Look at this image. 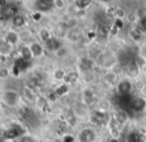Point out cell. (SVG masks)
<instances>
[{
  "label": "cell",
  "instance_id": "6da1fadb",
  "mask_svg": "<svg viewBox=\"0 0 146 142\" xmlns=\"http://www.w3.org/2000/svg\"><path fill=\"white\" fill-rule=\"evenodd\" d=\"M116 63H117V57L113 53L107 52V51L100 52L95 59V64L106 70H112Z\"/></svg>",
  "mask_w": 146,
  "mask_h": 142
},
{
  "label": "cell",
  "instance_id": "7a4b0ae2",
  "mask_svg": "<svg viewBox=\"0 0 146 142\" xmlns=\"http://www.w3.org/2000/svg\"><path fill=\"white\" fill-rule=\"evenodd\" d=\"M1 101L6 107L16 108L21 103V96L16 90L7 89L1 94Z\"/></svg>",
  "mask_w": 146,
  "mask_h": 142
},
{
  "label": "cell",
  "instance_id": "3957f363",
  "mask_svg": "<svg viewBox=\"0 0 146 142\" xmlns=\"http://www.w3.org/2000/svg\"><path fill=\"white\" fill-rule=\"evenodd\" d=\"M77 142H95L97 133L91 127H83L77 133Z\"/></svg>",
  "mask_w": 146,
  "mask_h": 142
},
{
  "label": "cell",
  "instance_id": "277c9868",
  "mask_svg": "<svg viewBox=\"0 0 146 142\" xmlns=\"http://www.w3.org/2000/svg\"><path fill=\"white\" fill-rule=\"evenodd\" d=\"M34 8L40 13L51 12L55 8L54 0H35Z\"/></svg>",
  "mask_w": 146,
  "mask_h": 142
},
{
  "label": "cell",
  "instance_id": "5b68a950",
  "mask_svg": "<svg viewBox=\"0 0 146 142\" xmlns=\"http://www.w3.org/2000/svg\"><path fill=\"white\" fill-rule=\"evenodd\" d=\"M140 72H141V67L137 61L131 60L127 62L125 66V73L128 78H131V79L137 78L140 75Z\"/></svg>",
  "mask_w": 146,
  "mask_h": 142
},
{
  "label": "cell",
  "instance_id": "8992f818",
  "mask_svg": "<svg viewBox=\"0 0 146 142\" xmlns=\"http://www.w3.org/2000/svg\"><path fill=\"white\" fill-rule=\"evenodd\" d=\"M2 39H4L7 43H9L10 45H12L13 47H15L19 44V42H20L21 36L16 30H14V29H10V30L6 31V33L4 34V36H3Z\"/></svg>",
  "mask_w": 146,
  "mask_h": 142
},
{
  "label": "cell",
  "instance_id": "52a82bcc",
  "mask_svg": "<svg viewBox=\"0 0 146 142\" xmlns=\"http://www.w3.org/2000/svg\"><path fill=\"white\" fill-rule=\"evenodd\" d=\"M104 84H106L107 86H116L119 82L118 79V74L113 70H107L104 73L103 77H102Z\"/></svg>",
  "mask_w": 146,
  "mask_h": 142
},
{
  "label": "cell",
  "instance_id": "ba28073f",
  "mask_svg": "<svg viewBox=\"0 0 146 142\" xmlns=\"http://www.w3.org/2000/svg\"><path fill=\"white\" fill-rule=\"evenodd\" d=\"M96 98H97V94L91 87H86L82 92V102L86 105L94 103Z\"/></svg>",
  "mask_w": 146,
  "mask_h": 142
},
{
  "label": "cell",
  "instance_id": "9c48e42d",
  "mask_svg": "<svg viewBox=\"0 0 146 142\" xmlns=\"http://www.w3.org/2000/svg\"><path fill=\"white\" fill-rule=\"evenodd\" d=\"M29 46H30L31 52H32L34 58H41V57L44 55L45 47H44V44H42V42L34 41V42H31L30 44H29Z\"/></svg>",
  "mask_w": 146,
  "mask_h": 142
},
{
  "label": "cell",
  "instance_id": "30bf717a",
  "mask_svg": "<svg viewBox=\"0 0 146 142\" xmlns=\"http://www.w3.org/2000/svg\"><path fill=\"white\" fill-rule=\"evenodd\" d=\"M116 89H117L118 93L122 94V95H127L131 92L132 90V83L129 79H123L120 80L118 84L116 85Z\"/></svg>",
  "mask_w": 146,
  "mask_h": 142
},
{
  "label": "cell",
  "instance_id": "8fae6325",
  "mask_svg": "<svg viewBox=\"0 0 146 142\" xmlns=\"http://www.w3.org/2000/svg\"><path fill=\"white\" fill-rule=\"evenodd\" d=\"M95 64V61L91 60L88 57H81L79 58V61H78V67H79L80 73H83V72H86V71H90L92 70V67Z\"/></svg>",
  "mask_w": 146,
  "mask_h": 142
},
{
  "label": "cell",
  "instance_id": "7c38bea8",
  "mask_svg": "<svg viewBox=\"0 0 146 142\" xmlns=\"http://www.w3.org/2000/svg\"><path fill=\"white\" fill-rule=\"evenodd\" d=\"M19 55H20V58L22 59V60H24L25 62H30L32 59H34L32 52H31L30 46L27 44L23 45L20 48V50H19Z\"/></svg>",
  "mask_w": 146,
  "mask_h": 142
},
{
  "label": "cell",
  "instance_id": "4fadbf2b",
  "mask_svg": "<svg viewBox=\"0 0 146 142\" xmlns=\"http://www.w3.org/2000/svg\"><path fill=\"white\" fill-rule=\"evenodd\" d=\"M43 44H44L45 49H47V50H49V51H52V52H55V51L58 50L60 47H62L60 41L57 38H55L54 36H52L49 40H47L46 42L43 43Z\"/></svg>",
  "mask_w": 146,
  "mask_h": 142
},
{
  "label": "cell",
  "instance_id": "5bb4252c",
  "mask_svg": "<svg viewBox=\"0 0 146 142\" xmlns=\"http://www.w3.org/2000/svg\"><path fill=\"white\" fill-rule=\"evenodd\" d=\"M10 22L14 28H22L26 25V17L22 14H16L10 19Z\"/></svg>",
  "mask_w": 146,
  "mask_h": 142
},
{
  "label": "cell",
  "instance_id": "9a60e30c",
  "mask_svg": "<svg viewBox=\"0 0 146 142\" xmlns=\"http://www.w3.org/2000/svg\"><path fill=\"white\" fill-rule=\"evenodd\" d=\"M14 47L7 43L4 39H1V43H0V55H4V56H10L12 53V50Z\"/></svg>",
  "mask_w": 146,
  "mask_h": 142
},
{
  "label": "cell",
  "instance_id": "2e32d148",
  "mask_svg": "<svg viewBox=\"0 0 146 142\" xmlns=\"http://www.w3.org/2000/svg\"><path fill=\"white\" fill-rule=\"evenodd\" d=\"M52 76H53V78H54V80H56V81L64 82L65 78H66V76H67V73L63 68L57 67V68H55L54 70H53Z\"/></svg>",
  "mask_w": 146,
  "mask_h": 142
},
{
  "label": "cell",
  "instance_id": "e0dca14e",
  "mask_svg": "<svg viewBox=\"0 0 146 142\" xmlns=\"http://www.w3.org/2000/svg\"><path fill=\"white\" fill-rule=\"evenodd\" d=\"M51 37H52L51 31L48 28H46V27H43V28H40L38 30V38L40 39V41L42 43H45Z\"/></svg>",
  "mask_w": 146,
  "mask_h": 142
},
{
  "label": "cell",
  "instance_id": "ac0fdd59",
  "mask_svg": "<svg viewBox=\"0 0 146 142\" xmlns=\"http://www.w3.org/2000/svg\"><path fill=\"white\" fill-rule=\"evenodd\" d=\"M82 36V32L81 30H79L78 28H72L68 31L67 33V37L69 38L70 41H73V42H76V41L80 40Z\"/></svg>",
  "mask_w": 146,
  "mask_h": 142
},
{
  "label": "cell",
  "instance_id": "d6986e66",
  "mask_svg": "<svg viewBox=\"0 0 146 142\" xmlns=\"http://www.w3.org/2000/svg\"><path fill=\"white\" fill-rule=\"evenodd\" d=\"M80 76H81L82 80L87 84L92 83V82H94V80H95V75H94L92 70L86 71V72H83V73H80Z\"/></svg>",
  "mask_w": 146,
  "mask_h": 142
},
{
  "label": "cell",
  "instance_id": "ffe728a7",
  "mask_svg": "<svg viewBox=\"0 0 146 142\" xmlns=\"http://www.w3.org/2000/svg\"><path fill=\"white\" fill-rule=\"evenodd\" d=\"M125 20L131 24H135V23L139 22V16L137 14V11H128L126 13Z\"/></svg>",
  "mask_w": 146,
  "mask_h": 142
},
{
  "label": "cell",
  "instance_id": "44dd1931",
  "mask_svg": "<svg viewBox=\"0 0 146 142\" xmlns=\"http://www.w3.org/2000/svg\"><path fill=\"white\" fill-rule=\"evenodd\" d=\"M17 14V8L14 6H7L4 8L2 13V16L3 17H6V18L11 19L12 17H14L15 15Z\"/></svg>",
  "mask_w": 146,
  "mask_h": 142
},
{
  "label": "cell",
  "instance_id": "7402d4cb",
  "mask_svg": "<svg viewBox=\"0 0 146 142\" xmlns=\"http://www.w3.org/2000/svg\"><path fill=\"white\" fill-rule=\"evenodd\" d=\"M80 78V74L77 72H72V73H67V76L65 78V83H75L78 79Z\"/></svg>",
  "mask_w": 146,
  "mask_h": 142
},
{
  "label": "cell",
  "instance_id": "603a6c76",
  "mask_svg": "<svg viewBox=\"0 0 146 142\" xmlns=\"http://www.w3.org/2000/svg\"><path fill=\"white\" fill-rule=\"evenodd\" d=\"M24 96H25L26 99L30 100V101H32V100H34L35 101V99H36V97H37V96H35L34 92H33V88L29 87V86H26V87H25Z\"/></svg>",
  "mask_w": 146,
  "mask_h": 142
},
{
  "label": "cell",
  "instance_id": "cb8c5ba5",
  "mask_svg": "<svg viewBox=\"0 0 146 142\" xmlns=\"http://www.w3.org/2000/svg\"><path fill=\"white\" fill-rule=\"evenodd\" d=\"M76 6L80 9V10H84L85 8H87L91 3V0H76L75 1Z\"/></svg>",
  "mask_w": 146,
  "mask_h": 142
},
{
  "label": "cell",
  "instance_id": "d4e9b609",
  "mask_svg": "<svg viewBox=\"0 0 146 142\" xmlns=\"http://www.w3.org/2000/svg\"><path fill=\"white\" fill-rule=\"evenodd\" d=\"M17 142H36V140L30 134H23L18 138Z\"/></svg>",
  "mask_w": 146,
  "mask_h": 142
},
{
  "label": "cell",
  "instance_id": "484cf974",
  "mask_svg": "<svg viewBox=\"0 0 146 142\" xmlns=\"http://www.w3.org/2000/svg\"><path fill=\"white\" fill-rule=\"evenodd\" d=\"M54 54L57 58H64V57H66V55L68 54V50H67L64 46H62V47H60L57 51H55Z\"/></svg>",
  "mask_w": 146,
  "mask_h": 142
},
{
  "label": "cell",
  "instance_id": "4316f807",
  "mask_svg": "<svg viewBox=\"0 0 146 142\" xmlns=\"http://www.w3.org/2000/svg\"><path fill=\"white\" fill-rule=\"evenodd\" d=\"M126 11L124 10L123 8H121V7H117L115 10V17L117 19H120V20H122V19H125L126 17Z\"/></svg>",
  "mask_w": 146,
  "mask_h": 142
},
{
  "label": "cell",
  "instance_id": "83f0119b",
  "mask_svg": "<svg viewBox=\"0 0 146 142\" xmlns=\"http://www.w3.org/2000/svg\"><path fill=\"white\" fill-rule=\"evenodd\" d=\"M35 102H36V105L38 106L39 108H43L45 107V106L47 105V100L45 97H43V96H37L36 99H35Z\"/></svg>",
  "mask_w": 146,
  "mask_h": 142
},
{
  "label": "cell",
  "instance_id": "f1b7e54d",
  "mask_svg": "<svg viewBox=\"0 0 146 142\" xmlns=\"http://www.w3.org/2000/svg\"><path fill=\"white\" fill-rule=\"evenodd\" d=\"M54 6L57 10H62L66 6V2L65 0H54Z\"/></svg>",
  "mask_w": 146,
  "mask_h": 142
},
{
  "label": "cell",
  "instance_id": "f546056e",
  "mask_svg": "<svg viewBox=\"0 0 146 142\" xmlns=\"http://www.w3.org/2000/svg\"><path fill=\"white\" fill-rule=\"evenodd\" d=\"M138 26L142 30V32H146V17L140 19L139 22H138Z\"/></svg>",
  "mask_w": 146,
  "mask_h": 142
},
{
  "label": "cell",
  "instance_id": "4dcf8cb0",
  "mask_svg": "<svg viewBox=\"0 0 146 142\" xmlns=\"http://www.w3.org/2000/svg\"><path fill=\"white\" fill-rule=\"evenodd\" d=\"M140 54H141V57L144 59V60H146V44L143 45V47L141 48V52H140Z\"/></svg>",
  "mask_w": 146,
  "mask_h": 142
},
{
  "label": "cell",
  "instance_id": "1f68e13d",
  "mask_svg": "<svg viewBox=\"0 0 146 142\" xmlns=\"http://www.w3.org/2000/svg\"><path fill=\"white\" fill-rule=\"evenodd\" d=\"M41 15H42V13L38 12V11H36V12L33 13V18H34L35 21H38L39 19L41 18Z\"/></svg>",
  "mask_w": 146,
  "mask_h": 142
},
{
  "label": "cell",
  "instance_id": "d6a6232c",
  "mask_svg": "<svg viewBox=\"0 0 146 142\" xmlns=\"http://www.w3.org/2000/svg\"><path fill=\"white\" fill-rule=\"evenodd\" d=\"M8 6V4H7V1L6 0H1V7L2 8H5V7Z\"/></svg>",
  "mask_w": 146,
  "mask_h": 142
},
{
  "label": "cell",
  "instance_id": "836d02e7",
  "mask_svg": "<svg viewBox=\"0 0 146 142\" xmlns=\"http://www.w3.org/2000/svg\"><path fill=\"white\" fill-rule=\"evenodd\" d=\"M100 2L103 3V4H110V3L113 1V0H99Z\"/></svg>",
  "mask_w": 146,
  "mask_h": 142
},
{
  "label": "cell",
  "instance_id": "e575fe53",
  "mask_svg": "<svg viewBox=\"0 0 146 142\" xmlns=\"http://www.w3.org/2000/svg\"><path fill=\"white\" fill-rule=\"evenodd\" d=\"M43 142H55V141H53V140H49V139H47V140H45V141H43Z\"/></svg>",
  "mask_w": 146,
  "mask_h": 142
}]
</instances>
